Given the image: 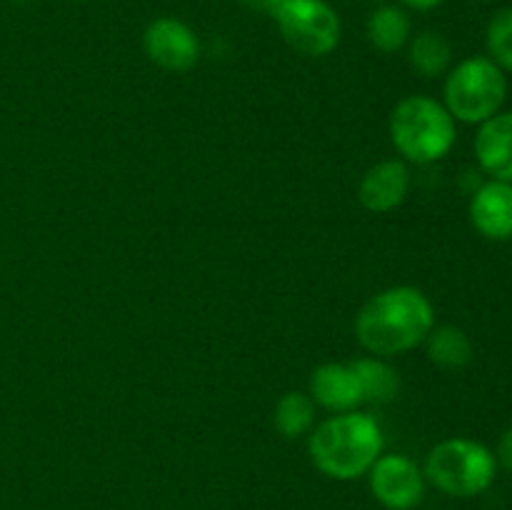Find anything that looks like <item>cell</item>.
I'll return each mask as SVG.
<instances>
[{
    "label": "cell",
    "mask_w": 512,
    "mask_h": 510,
    "mask_svg": "<svg viewBox=\"0 0 512 510\" xmlns=\"http://www.w3.org/2000/svg\"><path fill=\"white\" fill-rule=\"evenodd\" d=\"M368 3H375V5H383V3H388V0H368Z\"/></svg>",
    "instance_id": "cell-22"
},
{
    "label": "cell",
    "mask_w": 512,
    "mask_h": 510,
    "mask_svg": "<svg viewBox=\"0 0 512 510\" xmlns=\"http://www.w3.org/2000/svg\"><path fill=\"white\" fill-rule=\"evenodd\" d=\"M273 423L280 435L285 438H300V435L310 433L315 423V403L308 393H285L278 400L273 413Z\"/></svg>",
    "instance_id": "cell-17"
},
{
    "label": "cell",
    "mask_w": 512,
    "mask_h": 510,
    "mask_svg": "<svg viewBox=\"0 0 512 510\" xmlns=\"http://www.w3.org/2000/svg\"><path fill=\"white\" fill-rule=\"evenodd\" d=\"M310 398L330 413H350L363 403L360 383L350 363H325L310 375Z\"/></svg>",
    "instance_id": "cell-11"
},
{
    "label": "cell",
    "mask_w": 512,
    "mask_h": 510,
    "mask_svg": "<svg viewBox=\"0 0 512 510\" xmlns=\"http://www.w3.org/2000/svg\"><path fill=\"white\" fill-rule=\"evenodd\" d=\"M495 460H498V468H505L512 473V425L500 435L498 450H495Z\"/></svg>",
    "instance_id": "cell-19"
},
{
    "label": "cell",
    "mask_w": 512,
    "mask_h": 510,
    "mask_svg": "<svg viewBox=\"0 0 512 510\" xmlns=\"http://www.w3.org/2000/svg\"><path fill=\"white\" fill-rule=\"evenodd\" d=\"M410 170L403 160L388 158L365 170L358 185V200L370 213H390L408 198Z\"/></svg>",
    "instance_id": "cell-9"
},
{
    "label": "cell",
    "mask_w": 512,
    "mask_h": 510,
    "mask_svg": "<svg viewBox=\"0 0 512 510\" xmlns=\"http://www.w3.org/2000/svg\"><path fill=\"white\" fill-rule=\"evenodd\" d=\"M75 3H85V0H75Z\"/></svg>",
    "instance_id": "cell-23"
},
{
    "label": "cell",
    "mask_w": 512,
    "mask_h": 510,
    "mask_svg": "<svg viewBox=\"0 0 512 510\" xmlns=\"http://www.w3.org/2000/svg\"><path fill=\"white\" fill-rule=\"evenodd\" d=\"M243 8L253 10V13H260V15H270L273 18V13L278 10V5L283 3V0H238Z\"/></svg>",
    "instance_id": "cell-20"
},
{
    "label": "cell",
    "mask_w": 512,
    "mask_h": 510,
    "mask_svg": "<svg viewBox=\"0 0 512 510\" xmlns=\"http://www.w3.org/2000/svg\"><path fill=\"white\" fill-rule=\"evenodd\" d=\"M433 328V303L423 290L413 285H395L373 295L355 318L358 343L368 353L383 355V358L418 348Z\"/></svg>",
    "instance_id": "cell-1"
},
{
    "label": "cell",
    "mask_w": 512,
    "mask_h": 510,
    "mask_svg": "<svg viewBox=\"0 0 512 510\" xmlns=\"http://www.w3.org/2000/svg\"><path fill=\"white\" fill-rule=\"evenodd\" d=\"M350 368H353L355 378L360 383L363 403L383 405L395 400L400 390V378L393 365L380 358H358L350 363Z\"/></svg>",
    "instance_id": "cell-16"
},
{
    "label": "cell",
    "mask_w": 512,
    "mask_h": 510,
    "mask_svg": "<svg viewBox=\"0 0 512 510\" xmlns=\"http://www.w3.org/2000/svg\"><path fill=\"white\" fill-rule=\"evenodd\" d=\"M455 138V118L428 95H408L390 113V140L408 163H438L453 150Z\"/></svg>",
    "instance_id": "cell-3"
},
{
    "label": "cell",
    "mask_w": 512,
    "mask_h": 510,
    "mask_svg": "<svg viewBox=\"0 0 512 510\" xmlns=\"http://www.w3.org/2000/svg\"><path fill=\"white\" fill-rule=\"evenodd\" d=\"M410 15L400 5L383 3L368 15L365 33H368L370 45L380 53H398L410 43Z\"/></svg>",
    "instance_id": "cell-13"
},
{
    "label": "cell",
    "mask_w": 512,
    "mask_h": 510,
    "mask_svg": "<svg viewBox=\"0 0 512 510\" xmlns=\"http://www.w3.org/2000/svg\"><path fill=\"white\" fill-rule=\"evenodd\" d=\"M370 493L388 510H415L425 498V473L413 458L400 453L380 455L368 470Z\"/></svg>",
    "instance_id": "cell-7"
},
{
    "label": "cell",
    "mask_w": 512,
    "mask_h": 510,
    "mask_svg": "<svg viewBox=\"0 0 512 510\" xmlns=\"http://www.w3.org/2000/svg\"><path fill=\"white\" fill-rule=\"evenodd\" d=\"M405 8L410 10H420V13H428V10H435L438 5H443L445 0H400Z\"/></svg>",
    "instance_id": "cell-21"
},
{
    "label": "cell",
    "mask_w": 512,
    "mask_h": 510,
    "mask_svg": "<svg viewBox=\"0 0 512 510\" xmlns=\"http://www.w3.org/2000/svg\"><path fill=\"white\" fill-rule=\"evenodd\" d=\"M143 48L150 63L170 73H188L200 60V40L188 23L178 18H155L143 33Z\"/></svg>",
    "instance_id": "cell-8"
},
{
    "label": "cell",
    "mask_w": 512,
    "mask_h": 510,
    "mask_svg": "<svg viewBox=\"0 0 512 510\" xmlns=\"http://www.w3.org/2000/svg\"><path fill=\"white\" fill-rule=\"evenodd\" d=\"M285 43L305 58H325L340 43V15L328 0H283L273 13Z\"/></svg>",
    "instance_id": "cell-6"
},
{
    "label": "cell",
    "mask_w": 512,
    "mask_h": 510,
    "mask_svg": "<svg viewBox=\"0 0 512 510\" xmlns=\"http://www.w3.org/2000/svg\"><path fill=\"white\" fill-rule=\"evenodd\" d=\"M470 223L483 238L503 243L512 238V183L488 180L470 198Z\"/></svg>",
    "instance_id": "cell-10"
},
{
    "label": "cell",
    "mask_w": 512,
    "mask_h": 510,
    "mask_svg": "<svg viewBox=\"0 0 512 510\" xmlns=\"http://www.w3.org/2000/svg\"><path fill=\"white\" fill-rule=\"evenodd\" d=\"M408 60L423 78H440L453 68V45L443 33L423 30L410 38Z\"/></svg>",
    "instance_id": "cell-14"
},
{
    "label": "cell",
    "mask_w": 512,
    "mask_h": 510,
    "mask_svg": "<svg viewBox=\"0 0 512 510\" xmlns=\"http://www.w3.org/2000/svg\"><path fill=\"white\" fill-rule=\"evenodd\" d=\"M488 58L505 73H512V8H503L490 18L485 30Z\"/></svg>",
    "instance_id": "cell-18"
},
{
    "label": "cell",
    "mask_w": 512,
    "mask_h": 510,
    "mask_svg": "<svg viewBox=\"0 0 512 510\" xmlns=\"http://www.w3.org/2000/svg\"><path fill=\"white\" fill-rule=\"evenodd\" d=\"M425 480L450 498L483 495L498 475V460L488 445L470 438H450L435 445L423 465Z\"/></svg>",
    "instance_id": "cell-4"
},
{
    "label": "cell",
    "mask_w": 512,
    "mask_h": 510,
    "mask_svg": "<svg viewBox=\"0 0 512 510\" xmlns=\"http://www.w3.org/2000/svg\"><path fill=\"white\" fill-rule=\"evenodd\" d=\"M473 150L490 178L512 183V113H498L480 123Z\"/></svg>",
    "instance_id": "cell-12"
},
{
    "label": "cell",
    "mask_w": 512,
    "mask_h": 510,
    "mask_svg": "<svg viewBox=\"0 0 512 510\" xmlns=\"http://www.w3.org/2000/svg\"><path fill=\"white\" fill-rule=\"evenodd\" d=\"M445 108L455 120L480 125L500 113L508 95V78L485 55L460 60L445 73Z\"/></svg>",
    "instance_id": "cell-5"
},
{
    "label": "cell",
    "mask_w": 512,
    "mask_h": 510,
    "mask_svg": "<svg viewBox=\"0 0 512 510\" xmlns=\"http://www.w3.org/2000/svg\"><path fill=\"white\" fill-rule=\"evenodd\" d=\"M428 358L445 370H458L473 360V340L458 325H438L425 338Z\"/></svg>",
    "instance_id": "cell-15"
},
{
    "label": "cell",
    "mask_w": 512,
    "mask_h": 510,
    "mask_svg": "<svg viewBox=\"0 0 512 510\" xmlns=\"http://www.w3.org/2000/svg\"><path fill=\"white\" fill-rule=\"evenodd\" d=\"M383 430L378 420L360 410L338 413L320 423L308 438V455L315 468L333 480H358L368 475L383 455Z\"/></svg>",
    "instance_id": "cell-2"
}]
</instances>
